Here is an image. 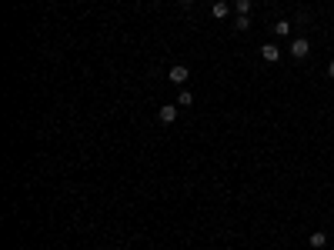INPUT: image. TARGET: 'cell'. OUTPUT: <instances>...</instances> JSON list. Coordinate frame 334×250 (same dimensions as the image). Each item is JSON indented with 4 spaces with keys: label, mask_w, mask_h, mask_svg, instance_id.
Wrapping results in <instances>:
<instances>
[{
    "label": "cell",
    "mask_w": 334,
    "mask_h": 250,
    "mask_svg": "<svg viewBox=\"0 0 334 250\" xmlns=\"http://www.w3.org/2000/svg\"><path fill=\"white\" fill-rule=\"evenodd\" d=\"M274 33H278V37H288L291 33V20H278L274 23Z\"/></svg>",
    "instance_id": "cell-6"
},
{
    "label": "cell",
    "mask_w": 334,
    "mask_h": 250,
    "mask_svg": "<svg viewBox=\"0 0 334 250\" xmlns=\"http://www.w3.org/2000/svg\"><path fill=\"white\" fill-rule=\"evenodd\" d=\"M211 13H214V17H217V20H221V17H227V13H231V7H227L224 0H217V3H214V7H211Z\"/></svg>",
    "instance_id": "cell-5"
},
{
    "label": "cell",
    "mask_w": 334,
    "mask_h": 250,
    "mask_svg": "<svg viewBox=\"0 0 334 250\" xmlns=\"http://www.w3.org/2000/svg\"><path fill=\"white\" fill-rule=\"evenodd\" d=\"M328 77H331V80H334V60H331V64H328Z\"/></svg>",
    "instance_id": "cell-11"
},
{
    "label": "cell",
    "mask_w": 334,
    "mask_h": 250,
    "mask_svg": "<svg viewBox=\"0 0 334 250\" xmlns=\"http://www.w3.org/2000/svg\"><path fill=\"white\" fill-rule=\"evenodd\" d=\"M234 27H237V30H247V27H251V17H247V13H237Z\"/></svg>",
    "instance_id": "cell-8"
},
{
    "label": "cell",
    "mask_w": 334,
    "mask_h": 250,
    "mask_svg": "<svg viewBox=\"0 0 334 250\" xmlns=\"http://www.w3.org/2000/svg\"><path fill=\"white\" fill-rule=\"evenodd\" d=\"M167 77H170V84H187L190 70L184 64H177V67H170V70H167Z\"/></svg>",
    "instance_id": "cell-2"
},
{
    "label": "cell",
    "mask_w": 334,
    "mask_h": 250,
    "mask_svg": "<svg viewBox=\"0 0 334 250\" xmlns=\"http://www.w3.org/2000/svg\"><path fill=\"white\" fill-rule=\"evenodd\" d=\"M234 7H237V13H247L251 10V0H234Z\"/></svg>",
    "instance_id": "cell-10"
},
{
    "label": "cell",
    "mask_w": 334,
    "mask_h": 250,
    "mask_svg": "<svg viewBox=\"0 0 334 250\" xmlns=\"http://www.w3.org/2000/svg\"><path fill=\"white\" fill-rule=\"evenodd\" d=\"M177 104H180V107H190V104H194V94H190V90H180Z\"/></svg>",
    "instance_id": "cell-9"
},
{
    "label": "cell",
    "mask_w": 334,
    "mask_h": 250,
    "mask_svg": "<svg viewBox=\"0 0 334 250\" xmlns=\"http://www.w3.org/2000/svg\"><path fill=\"white\" fill-rule=\"evenodd\" d=\"M308 54H311V44H308V37H298V40H291V57L304 60Z\"/></svg>",
    "instance_id": "cell-1"
},
{
    "label": "cell",
    "mask_w": 334,
    "mask_h": 250,
    "mask_svg": "<svg viewBox=\"0 0 334 250\" xmlns=\"http://www.w3.org/2000/svg\"><path fill=\"white\" fill-rule=\"evenodd\" d=\"M157 117H161V124H174L177 120V104H164L157 110Z\"/></svg>",
    "instance_id": "cell-3"
},
{
    "label": "cell",
    "mask_w": 334,
    "mask_h": 250,
    "mask_svg": "<svg viewBox=\"0 0 334 250\" xmlns=\"http://www.w3.org/2000/svg\"><path fill=\"white\" fill-rule=\"evenodd\" d=\"M261 57H264L267 64H278L281 50H278V47H274V44H264V47H261Z\"/></svg>",
    "instance_id": "cell-4"
},
{
    "label": "cell",
    "mask_w": 334,
    "mask_h": 250,
    "mask_svg": "<svg viewBox=\"0 0 334 250\" xmlns=\"http://www.w3.org/2000/svg\"><path fill=\"white\" fill-rule=\"evenodd\" d=\"M308 244H311V247H324V244H328V234H311Z\"/></svg>",
    "instance_id": "cell-7"
}]
</instances>
